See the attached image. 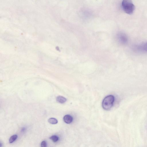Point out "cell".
<instances>
[{
    "instance_id": "6da1fadb",
    "label": "cell",
    "mask_w": 147,
    "mask_h": 147,
    "mask_svg": "<svg viewBox=\"0 0 147 147\" xmlns=\"http://www.w3.org/2000/svg\"><path fill=\"white\" fill-rule=\"evenodd\" d=\"M122 6L125 12L130 15L133 14L135 9V7L132 0H123Z\"/></svg>"
},
{
    "instance_id": "7a4b0ae2",
    "label": "cell",
    "mask_w": 147,
    "mask_h": 147,
    "mask_svg": "<svg viewBox=\"0 0 147 147\" xmlns=\"http://www.w3.org/2000/svg\"><path fill=\"white\" fill-rule=\"evenodd\" d=\"M114 96L112 95H108L106 97L102 102V106L103 109L106 110H110L114 104Z\"/></svg>"
},
{
    "instance_id": "3957f363",
    "label": "cell",
    "mask_w": 147,
    "mask_h": 147,
    "mask_svg": "<svg viewBox=\"0 0 147 147\" xmlns=\"http://www.w3.org/2000/svg\"><path fill=\"white\" fill-rule=\"evenodd\" d=\"M116 38L118 42L122 45H126L128 43V37L124 33H118Z\"/></svg>"
},
{
    "instance_id": "277c9868",
    "label": "cell",
    "mask_w": 147,
    "mask_h": 147,
    "mask_svg": "<svg viewBox=\"0 0 147 147\" xmlns=\"http://www.w3.org/2000/svg\"><path fill=\"white\" fill-rule=\"evenodd\" d=\"M137 50L147 52V42L139 45L136 46V47Z\"/></svg>"
},
{
    "instance_id": "5b68a950",
    "label": "cell",
    "mask_w": 147,
    "mask_h": 147,
    "mask_svg": "<svg viewBox=\"0 0 147 147\" xmlns=\"http://www.w3.org/2000/svg\"><path fill=\"white\" fill-rule=\"evenodd\" d=\"M63 119L65 122L67 124H69L73 122V118L71 115H67L64 117Z\"/></svg>"
},
{
    "instance_id": "8992f818",
    "label": "cell",
    "mask_w": 147,
    "mask_h": 147,
    "mask_svg": "<svg viewBox=\"0 0 147 147\" xmlns=\"http://www.w3.org/2000/svg\"><path fill=\"white\" fill-rule=\"evenodd\" d=\"M56 100L57 102L61 103H63L65 102L66 101V99L63 96H59L56 98Z\"/></svg>"
},
{
    "instance_id": "52a82bcc",
    "label": "cell",
    "mask_w": 147,
    "mask_h": 147,
    "mask_svg": "<svg viewBox=\"0 0 147 147\" xmlns=\"http://www.w3.org/2000/svg\"><path fill=\"white\" fill-rule=\"evenodd\" d=\"M48 122L50 124H56L58 123L57 120L54 118H50L48 120Z\"/></svg>"
},
{
    "instance_id": "ba28073f",
    "label": "cell",
    "mask_w": 147,
    "mask_h": 147,
    "mask_svg": "<svg viewBox=\"0 0 147 147\" xmlns=\"http://www.w3.org/2000/svg\"><path fill=\"white\" fill-rule=\"evenodd\" d=\"M18 136L17 135H14L11 137L9 140V143H12L14 141H15L17 139Z\"/></svg>"
},
{
    "instance_id": "9c48e42d",
    "label": "cell",
    "mask_w": 147,
    "mask_h": 147,
    "mask_svg": "<svg viewBox=\"0 0 147 147\" xmlns=\"http://www.w3.org/2000/svg\"><path fill=\"white\" fill-rule=\"evenodd\" d=\"M50 139L54 142H56L58 140V137L56 135H53L50 138Z\"/></svg>"
},
{
    "instance_id": "30bf717a",
    "label": "cell",
    "mask_w": 147,
    "mask_h": 147,
    "mask_svg": "<svg viewBox=\"0 0 147 147\" xmlns=\"http://www.w3.org/2000/svg\"><path fill=\"white\" fill-rule=\"evenodd\" d=\"M47 146V144L46 142L45 141H43L41 144V146L42 147H46Z\"/></svg>"
}]
</instances>
